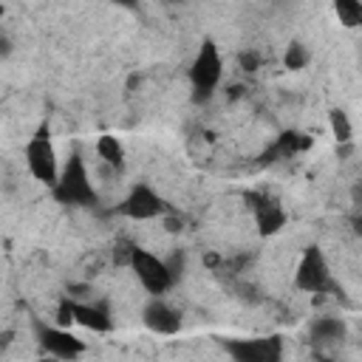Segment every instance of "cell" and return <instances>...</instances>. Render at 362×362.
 Returning a JSON list of instances; mask_svg holds the SVG:
<instances>
[{"mask_svg":"<svg viewBox=\"0 0 362 362\" xmlns=\"http://www.w3.org/2000/svg\"><path fill=\"white\" fill-rule=\"evenodd\" d=\"M226 354L235 362H274L283 356L280 337H263V339H232L223 345Z\"/></svg>","mask_w":362,"mask_h":362,"instance_id":"7","label":"cell"},{"mask_svg":"<svg viewBox=\"0 0 362 362\" xmlns=\"http://www.w3.org/2000/svg\"><path fill=\"white\" fill-rule=\"evenodd\" d=\"M54 198L65 206H93L96 204V189L90 184V175L85 170V161L82 156H71L68 164L59 170V178L57 184L51 187Z\"/></svg>","mask_w":362,"mask_h":362,"instance_id":"1","label":"cell"},{"mask_svg":"<svg viewBox=\"0 0 362 362\" xmlns=\"http://www.w3.org/2000/svg\"><path fill=\"white\" fill-rule=\"evenodd\" d=\"M334 11L345 28H362V0H334Z\"/></svg>","mask_w":362,"mask_h":362,"instance_id":"15","label":"cell"},{"mask_svg":"<svg viewBox=\"0 0 362 362\" xmlns=\"http://www.w3.org/2000/svg\"><path fill=\"white\" fill-rule=\"evenodd\" d=\"M221 76H223V59H221V54H218V45H215L212 40H206V42L198 48V54H195V59H192V65H189L192 99H195V102H206V99L215 93V88L221 85Z\"/></svg>","mask_w":362,"mask_h":362,"instance_id":"2","label":"cell"},{"mask_svg":"<svg viewBox=\"0 0 362 362\" xmlns=\"http://www.w3.org/2000/svg\"><path fill=\"white\" fill-rule=\"evenodd\" d=\"M345 322L339 317H317L311 322V339L314 342H339L345 339Z\"/></svg>","mask_w":362,"mask_h":362,"instance_id":"13","label":"cell"},{"mask_svg":"<svg viewBox=\"0 0 362 362\" xmlns=\"http://www.w3.org/2000/svg\"><path fill=\"white\" fill-rule=\"evenodd\" d=\"M294 286L300 291H308L314 297L320 294H328V291H337V283L331 277V269H328V260L322 255L320 246H308L297 263V272H294Z\"/></svg>","mask_w":362,"mask_h":362,"instance_id":"4","label":"cell"},{"mask_svg":"<svg viewBox=\"0 0 362 362\" xmlns=\"http://www.w3.org/2000/svg\"><path fill=\"white\" fill-rule=\"evenodd\" d=\"M246 201H249V206H252L257 232H260L263 238L277 235V232L286 226V212H283V206H280L274 198H269V195H263V192H249Z\"/></svg>","mask_w":362,"mask_h":362,"instance_id":"8","label":"cell"},{"mask_svg":"<svg viewBox=\"0 0 362 362\" xmlns=\"http://www.w3.org/2000/svg\"><path fill=\"white\" fill-rule=\"evenodd\" d=\"M141 320H144V325H147L153 334L170 337V334H178V331H181V314H178L170 303H164L161 297H153V300L144 305Z\"/></svg>","mask_w":362,"mask_h":362,"instance_id":"10","label":"cell"},{"mask_svg":"<svg viewBox=\"0 0 362 362\" xmlns=\"http://www.w3.org/2000/svg\"><path fill=\"white\" fill-rule=\"evenodd\" d=\"M113 3H116V6H124V8H136L139 0H113Z\"/></svg>","mask_w":362,"mask_h":362,"instance_id":"21","label":"cell"},{"mask_svg":"<svg viewBox=\"0 0 362 362\" xmlns=\"http://www.w3.org/2000/svg\"><path fill=\"white\" fill-rule=\"evenodd\" d=\"M328 122H331V133H334L337 144H348V141H351V136H354V127H351L348 113H345V110H339V107H334V110L328 113Z\"/></svg>","mask_w":362,"mask_h":362,"instance_id":"16","label":"cell"},{"mask_svg":"<svg viewBox=\"0 0 362 362\" xmlns=\"http://www.w3.org/2000/svg\"><path fill=\"white\" fill-rule=\"evenodd\" d=\"M308 59H311V54H308V48H305L303 42H291V45L286 48V54H283V65H286L288 71H300V68H305Z\"/></svg>","mask_w":362,"mask_h":362,"instance_id":"17","label":"cell"},{"mask_svg":"<svg viewBox=\"0 0 362 362\" xmlns=\"http://www.w3.org/2000/svg\"><path fill=\"white\" fill-rule=\"evenodd\" d=\"M25 167L37 181H42L48 187L57 184L59 161H57V150H54L51 136H48V124H40L37 133L28 139V144H25Z\"/></svg>","mask_w":362,"mask_h":362,"instance_id":"5","label":"cell"},{"mask_svg":"<svg viewBox=\"0 0 362 362\" xmlns=\"http://www.w3.org/2000/svg\"><path fill=\"white\" fill-rule=\"evenodd\" d=\"M119 212L127 215V218H133V221H150V218L164 215V212H167V204H164V198H161L153 187L136 184V187L127 192V198L119 204Z\"/></svg>","mask_w":362,"mask_h":362,"instance_id":"6","label":"cell"},{"mask_svg":"<svg viewBox=\"0 0 362 362\" xmlns=\"http://www.w3.org/2000/svg\"><path fill=\"white\" fill-rule=\"evenodd\" d=\"M164 3H181V0H164Z\"/></svg>","mask_w":362,"mask_h":362,"instance_id":"22","label":"cell"},{"mask_svg":"<svg viewBox=\"0 0 362 362\" xmlns=\"http://www.w3.org/2000/svg\"><path fill=\"white\" fill-rule=\"evenodd\" d=\"M238 62H240L243 71H255V68L260 65V54H257V51H243V54L238 57Z\"/></svg>","mask_w":362,"mask_h":362,"instance_id":"18","label":"cell"},{"mask_svg":"<svg viewBox=\"0 0 362 362\" xmlns=\"http://www.w3.org/2000/svg\"><path fill=\"white\" fill-rule=\"evenodd\" d=\"M130 269H133V274L139 277V283L144 286V291L147 294H153V297H161L164 291H170L173 288V283H175V272H173V266L167 263V260H161V257H156L153 252H147V249H139V246H133L130 249Z\"/></svg>","mask_w":362,"mask_h":362,"instance_id":"3","label":"cell"},{"mask_svg":"<svg viewBox=\"0 0 362 362\" xmlns=\"http://www.w3.org/2000/svg\"><path fill=\"white\" fill-rule=\"evenodd\" d=\"M96 156H99L105 164L116 167V170L124 164V147H122V141H119L116 136H110V133L99 136V141H96Z\"/></svg>","mask_w":362,"mask_h":362,"instance_id":"14","label":"cell"},{"mask_svg":"<svg viewBox=\"0 0 362 362\" xmlns=\"http://www.w3.org/2000/svg\"><path fill=\"white\" fill-rule=\"evenodd\" d=\"M351 226H354L356 235H362V212H356V215L351 218Z\"/></svg>","mask_w":362,"mask_h":362,"instance_id":"20","label":"cell"},{"mask_svg":"<svg viewBox=\"0 0 362 362\" xmlns=\"http://www.w3.org/2000/svg\"><path fill=\"white\" fill-rule=\"evenodd\" d=\"M74 322L88 328V331H96V334H105V331L113 328L110 311L99 303H76L74 300Z\"/></svg>","mask_w":362,"mask_h":362,"instance_id":"11","label":"cell"},{"mask_svg":"<svg viewBox=\"0 0 362 362\" xmlns=\"http://www.w3.org/2000/svg\"><path fill=\"white\" fill-rule=\"evenodd\" d=\"M351 201H354V206H356V212H362V181L351 189Z\"/></svg>","mask_w":362,"mask_h":362,"instance_id":"19","label":"cell"},{"mask_svg":"<svg viewBox=\"0 0 362 362\" xmlns=\"http://www.w3.org/2000/svg\"><path fill=\"white\" fill-rule=\"evenodd\" d=\"M308 144H311V141H308V139H305L303 133L286 130V133H280V136H277V141H274V144H272V147L266 150V156H263V158H266V161H277L280 156H283V158H291L294 153L305 150Z\"/></svg>","mask_w":362,"mask_h":362,"instance_id":"12","label":"cell"},{"mask_svg":"<svg viewBox=\"0 0 362 362\" xmlns=\"http://www.w3.org/2000/svg\"><path fill=\"white\" fill-rule=\"evenodd\" d=\"M40 345L42 351H48L57 359H76L79 354H85V342L76 339L68 328L62 325H51V328H40Z\"/></svg>","mask_w":362,"mask_h":362,"instance_id":"9","label":"cell"}]
</instances>
